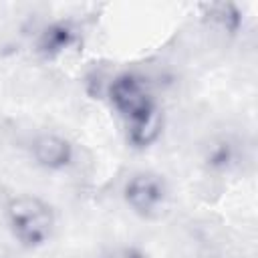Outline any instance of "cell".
<instances>
[{"mask_svg": "<svg viewBox=\"0 0 258 258\" xmlns=\"http://www.w3.org/2000/svg\"><path fill=\"white\" fill-rule=\"evenodd\" d=\"M32 157L46 169H62L73 159V147L60 135L42 133L32 141Z\"/></svg>", "mask_w": 258, "mask_h": 258, "instance_id": "277c9868", "label": "cell"}, {"mask_svg": "<svg viewBox=\"0 0 258 258\" xmlns=\"http://www.w3.org/2000/svg\"><path fill=\"white\" fill-rule=\"evenodd\" d=\"M8 228L24 248L42 246L54 228V214L46 202L36 196H16L6 206Z\"/></svg>", "mask_w": 258, "mask_h": 258, "instance_id": "7a4b0ae2", "label": "cell"}, {"mask_svg": "<svg viewBox=\"0 0 258 258\" xmlns=\"http://www.w3.org/2000/svg\"><path fill=\"white\" fill-rule=\"evenodd\" d=\"M167 196H169V189L165 179L153 171L133 173L123 187V198L127 206L143 218L157 216L165 208Z\"/></svg>", "mask_w": 258, "mask_h": 258, "instance_id": "3957f363", "label": "cell"}, {"mask_svg": "<svg viewBox=\"0 0 258 258\" xmlns=\"http://www.w3.org/2000/svg\"><path fill=\"white\" fill-rule=\"evenodd\" d=\"M103 258H147L137 246H115L103 254Z\"/></svg>", "mask_w": 258, "mask_h": 258, "instance_id": "52a82bcc", "label": "cell"}, {"mask_svg": "<svg viewBox=\"0 0 258 258\" xmlns=\"http://www.w3.org/2000/svg\"><path fill=\"white\" fill-rule=\"evenodd\" d=\"M232 147L228 141H220L216 143V147H212L210 155H208V161L214 165V167H226L230 165V159H232Z\"/></svg>", "mask_w": 258, "mask_h": 258, "instance_id": "8992f818", "label": "cell"}, {"mask_svg": "<svg viewBox=\"0 0 258 258\" xmlns=\"http://www.w3.org/2000/svg\"><path fill=\"white\" fill-rule=\"evenodd\" d=\"M73 42H75V30L71 28V24L58 22V24L48 26V28L40 34L38 48H40V52H44L46 56H54V54L67 50Z\"/></svg>", "mask_w": 258, "mask_h": 258, "instance_id": "5b68a950", "label": "cell"}, {"mask_svg": "<svg viewBox=\"0 0 258 258\" xmlns=\"http://www.w3.org/2000/svg\"><path fill=\"white\" fill-rule=\"evenodd\" d=\"M109 97L115 111L127 121L129 139L139 147L149 145L159 133V115L147 83L131 73L119 75L109 87Z\"/></svg>", "mask_w": 258, "mask_h": 258, "instance_id": "6da1fadb", "label": "cell"}]
</instances>
